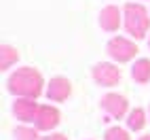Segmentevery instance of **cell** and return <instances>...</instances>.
I'll return each mask as SVG.
<instances>
[{
	"mask_svg": "<svg viewBox=\"0 0 150 140\" xmlns=\"http://www.w3.org/2000/svg\"><path fill=\"white\" fill-rule=\"evenodd\" d=\"M6 89L15 98H38L45 91V79L32 66H21L11 72L6 81Z\"/></svg>",
	"mask_w": 150,
	"mask_h": 140,
	"instance_id": "cell-1",
	"label": "cell"
},
{
	"mask_svg": "<svg viewBox=\"0 0 150 140\" xmlns=\"http://www.w3.org/2000/svg\"><path fill=\"white\" fill-rule=\"evenodd\" d=\"M123 28L135 41L150 34V13H148V9L139 2H127L123 6Z\"/></svg>",
	"mask_w": 150,
	"mask_h": 140,
	"instance_id": "cell-2",
	"label": "cell"
},
{
	"mask_svg": "<svg viewBox=\"0 0 150 140\" xmlns=\"http://www.w3.org/2000/svg\"><path fill=\"white\" fill-rule=\"evenodd\" d=\"M106 53L110 55L112 62L125 64V62H131L137 55V45L127 36H112L106 45Z\"/></svg>",
	"mask_w": 150,
	"mask_h": 140,
	"instance_id": "cell-3",
	"label": "cell"
},
{
	"mask_svg": "<svg viewBox=\"0 0 150 140\" xmlns=\"http://www.w3.org/2000/svg\"><path fill=\"white\" fill-rule=\"evenodd\" d=\"M91 76L99 87H114V85L121 83L123 72H121V68L116 64H112V62H99V64L93 66Z\"/></svg>",
	"mask_w": 150,
	"mask_h": 140,
	"instance_id": "cell-4",
	"label": "cell"
},
{
	"mask_svg": "<svg viewBox=\"0 0 150 140\" xmlns=\"http://www.w3.org/2000/svg\"><path fill=\"white\" fill-rule=\"evenodd\" d=\"M99 106L108 115V121L110 119H123L125 115H129V102L121 94H106L99 100Z\"/></svg>",
	"mask_w": 150,
	"mask_h": 140,
	"instance_id": "cell-5",
	"label": "cell"
},
{
	"mask_svg": "<svg viewBox=\"0 0 150 140\" xmlns=\"http://www.w3.org/2000/svg\"><path fill=\"white\" fill-rule=\"evenodd\" d=\"M59 119H62V115H59V111L55 106L42 104L40 108H38V113H36L34 127L38 129V132H51V129H55L59 125Z\"/></svg>",
	"mask_w": 150,
	"mask_h": 140,
	"instance_id": "cell-6",
	"label": "cell"
},
{
	"mask_svg": "<svg viewBox=\"0 0 150 140\" xmlns=\"http://www.w3.org/2000/svg\"><path fill=\"white\" fill-rule=\"evenodd\" d=\"M38 108H40V104L36 102V98H15V102H13V115L21 123H34Z\"/></svg>",
	"mask_w": 150,
	"mask_h": 140,
	"instance_id": "cell-7",
	"label": "cell"
},
{
	"mask_svg": "<svg viewBox=\"0 0 150 140\" xmlns=\"http://www.w3.org/2000/svg\"><path fill=\"white\" fill-rule=\"evenodd\" d=\"M45 94L51 102H64V100H68L72 96V83H70L66 76H53L51 81H49Z\"/></svg>",
	"mask_w": 150,
	"mask_h": 140,
	"instance_id": "cell-8",
	"label": "cell"
},
{
	"mask_svg": "<svg viewBox=\"0 0 150 140\" xmlns=\"http://www.w3.org/2000/svg\"><path fill=\"white\" fill-rule=\"evenodd\" d=\"M99 28L106 32H116L123 26V9H118L114 4H108L99 11Z\"/></svg>",
	"mask_w": 150,
	"mask_h": 140,
	"instance_id": "cell-9",
	"label": "cell"
},
{
	"mask_svg": "<svg viewBox=\"0 0 150 140\" xmlns=\"http://www.w3.org/2000/svg\"><path fill=\"white\" fill-rule=\"evenodd\" d=\"M131 79L139 85L150 83V59L148 57H139L131 66Z\"/></svg>",
	"mask_w": 150,
	"mask_h": 140,
	"instance_id": "cell-10",
	"label": "cell"
},
{
	"mask_svg": "<svg viewBox=\"0 0 150 140\" xmlns=\"http://www.w3.org/2000/svg\"><path fill=\"white\" fill-rule=\"evenodd\" d=\"M148 119H146V111L144 108H133V111H129L127 115V127L131 129V132H142V129L146 127Z\"/></svg>",
	"mask_w": 150,
	"mask_h": 140,
	"instance_id": "cell-11",
	"label": "cell"
},
{
	"mask_svg": "<svg viewBox=\"0 0 150 140\" xmlns=\"http://www.w3.org/2000/svg\"><path fill=\"white\" fill-rule=\"evenodd\" d=\"M19 62V51L13 45H0V70H8Z\"/></svg>",
	"mask_w": 150,
	"mask_h": 140,
	"instance_id": "cell-12",
	"label": "cell"
},
{
	"mask_svg": "<svg viewBox=\"0 0 150 140\" xmlns=\"http://www.w3.org/2000/svg\"><path fill=\"white\" fill-rule=\"evenodd\" d=\"M13 138H15V140H42L36 127H28V125H19V127H15Z\"/></svg>",
	"mask_w": 150,
	"mask_h": 140,
	"instance_id": "cell-13",
	"label": "cell"
},
{
	"mask_svg": "<svg viewBox=\"0 0 150 140\" xmlns=\"http://www.w3.org/2000/svg\"><path fill=\"white\" fill-rule=\"evenodd\" d=\"M104 140H131V136H129V132L125 127H108L106 129V134H104Z\"/></svg>",
	"mask_w": 150,
	"mask_h": 140,
	"instance_id": "cell-14",
	"label": "cell"
},
{
	"mask_svg": "<svg viewBox=\"0 0 150 140\" xmlns=\"http://www.w3.org/2000/svg\"><path fill=\"white\" fill-rule=\"evenodd\" d=\"M42 140H70L66 134H59V132H53V134H49V136H42Z\"/></svg>",
	"mask_w": 150,
	"mask_h": 140,
	"instance_id": "cell-15",
	"label": "cell"
},
{
	"mask_svg": "<svg viewBox=\"0 0 150 140\" xmlns=\"http://www.w3.org/2000/svg\"><path fill=\"white\" fill-rule=\"evenodd\" d=\"M137 140H150V134H146V136H139Z\"/></svg>",
	"mask_w": 150,
	"mask_h": 140,
	"instance_id": "cell-16",
	"label": "cell"
},
{
	"mask_svg": "<svg viewBox=\"0 0 150 140\" xmlns=\"http://www.w3.org/2000/svg\"><path fill=\"white\" fill-rule=\"evenodd\" d=\"M148 117H150V106H148Z\"/></svg>",
	"mask_w": 150,
	"mask_h": 140,
	"instance_id": "cell-17",
	"label": "cell"
},
{
	"mask_svg": "<svg viewBox=\"0 0 150 140\" xmlns=\"http://www.w3.org/2000/svg\"><path fill=\"white\" fill-rule=\"evenodd\" d=\"M148 47H150V36H148Z\"/></svg>",
	"mask_w": 150,
	"mask_h": 140,
	"instance_id": "cell-18",
	"label": "cell"
}]
</instances>
